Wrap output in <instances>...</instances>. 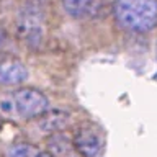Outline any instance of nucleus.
I'll use <instances>...</instances> for the list:
<instances>
[{
  "mask_svg": "<svg viewBox=\"0 0 157 157\" xmlns=\"http://www.w3.org/2000/svg\"><path fill=\"white\" fill-rule=\"evenodd\" d=\"M118 25L131 33H149L157 25V0H115Z\"/></svg>",
  "mask_w": 157,
  "mask_h": 157,
  "instance_id": "obj_1",
  "label": "nucleus"
},
{
  "mask_svg": "<svg viewBox=\"0 0 157 157\" xmlns=\"http://www.w3.org/2000/svg\"><path fill=\"white\" fill-rule=\"evenodd\" d=\"M15 108L23 118H34L43 115L48 110V98L39 90L34 88H21L13 95Z\"/></svg>",
  "mask_w": 157,
  "mask_h": 157,
  "instance_id": "obj_2",
  "label": "nucleus"
},
{
  "mask_svg": "<svg viewBox=\"0 0 157 157\" xmlns=\"http://www.w3.org/2000/svg\"><path fill=\"white\" fill-rule=\"evenodd\" d=\"M20 33L29 46H36L43 38V15L38 7H26L20 20Z\"/></svg>",
  "mask_w": 157,
  "mask_h": 157,
  "instance_id": "obj_3",
  "label": "nucleus"
},
{
  "mask_svg": "<svg viewBox=\"0 0 157 157\" xmlns=\"http://www.w3.org/2000/svg\"><path fill=\"white\" fill-rule=\"evenodd\" d=\"M74 146L82 157H98L103 147V139L92 126H82L75 131Z\"/></svg>",
  "mask_w": 157,
  "mask_h": 157,
  "instance_id": "obj_4",
  "label": "nucleus"
},
{
  "mask_svg": "<svg viewBox=\"0 0 157 157\" xmlns=\"http://www.w3.org/2000/svg\"><path fill=\"white\" fill-rule=\"evenodd\" d=\"M28 78V71L21 61L10 56L0 59V85H17Z\"/></svg>",
  "mask_w": 157,
  "mask_h": 157,
  "instance_id": "obj_5",
  "label": "nucleus"
},
{
  "mask_svg": "<svg viewBox=\"0 0 157 157\" xmlns=\"http://www.w3.org/2000/svg\"><path fill=\"white\" fill-rule=\"evenodd\" d=\"M48 147L52 152V157H78V152L66 136L56 134L48 141Z\"/></svg>",
  "mask_w": 157,
  "mask_h": 157,
  "instance_id": "obj_6",
  "label": "nucleus"
},
{
  "mask_svg": "<svg viewBox=\"0 0 157 157\" xmlns=\"http://www.w3.org/2000/svg\"><path fill=\"white\" fill-rule=\"evenodd\" d=\"M67 123V115L64 111H52L41 120V128L44 131H59Z\"/></svg>",
  "mask_w": 157,
  "mask_h": 157,
  "instance_id": "obj_7",
  "label": "nucleus"
},
{
  "mask_svg": "<svg viewBox=\"0 0 157 157\" xmlns=\"http://www.w3.org/2000/svg\"><path fill=\"white\" fill-rule=\"evenodd\" d=\"M90 0H62V7L64 10L71 15V17H82L87 12Z\"/></svg>",
  "mask_w": 157,
  "mask_h": 157,
  "instance_id": "obj_8",
  "label": "nucleus"
},
{
  "mask_svg": "<svg viewBox=\"0 0 157 157\" xmlns=\"http://www.w3.org/2000/svg\"><path fill=\"white\" fill-rule=\"evenodd\" d=\"M39 154L41 152L31 144H17L8 151V157H39Z\"/></svg>",
  "mask_w": 157,
  "mask_h": 157,
  "instance_id": "obj_9",
  "label": "nucleus"
},
{
  "mask_svg": "<svg viewBox=\"0 0 157 157\" xmlns=\"http://www.w3.org/2000/svg\"><path fill=\"white\" fill-rule=\"evenodd\" d=\"M3 43H5V33H3V29L0 28V48L3 46Z\"/></svg>",
  "mask_w": 157,
  "mask_h": 157,
  "instance_id": "obj_10",
  "label": "nucleus"
},
{
  "mask_svg": "<svg viewBox=\"0 0 157 157\" xmlns=\"http://www.w3.org/2000/svg\"><path fill=\"white\" fill-rule=\"evenodd\" d=\"M39 157H51L49 154H39Z\"/></svg>",
  "mask_w": 157,
  "mask_h": 157,
  "instance_id": "obj_11",
  "label": "nucleus"
},
{
  "mask_svg": "<svg viewBox=\"0 0 157 157\" xmlns=\"http://www.w3.org/2000/svg\"><path fill=\"white\" fill-rule=\"evenodd\" d=\"M155 52H157V48H155Z\"/></svg>",
  "mask_w": 157,
  "mask_h": 157,
  "instance_id": "obj_12",
  "label": "nucleus"
}]
</instances>
